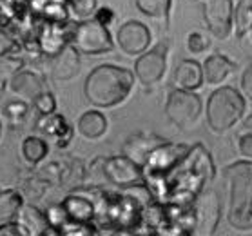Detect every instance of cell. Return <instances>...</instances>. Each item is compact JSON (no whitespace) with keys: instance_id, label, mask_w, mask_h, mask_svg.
<instances>
[{"instance_id":"6da1fadb","label":"cell","mask_w":252,"mask_h":236,"mask_svg":"<svg viewBox=\"0 0 252 236\" xmlns=\"http://www.w3.org/2000/svg\"><path fill=\"white\" fill-rule=\"evenodd\" d=\"M214 174L216 167L211 158V153L201 144L190 145L184 160L167 174L165 202L189 205L211 184Z\"/></svg>"},{"instance_id":"7a4b0ae2","label":"cell","mask_w":252,"mask_h":236,"mask_svg":"<svg viewBox=\"0 0 252 236\" xmlns=\"http://www.w3.org/2000/svg\"><path fill=\"white\" fill-rule=\"evenodd\" d=\"M134 86V73L127 67L102 64L86 76L84 97L96 109H109L126 102Z\"/></svg>"},{"instance_id":"3957f363","label":"cell","mask_w":252,"mask_h":236,"mask_svg":"<svg viewBox=\"0 0 252 236\" xmlns=\"http://www.w3.org/2000/svg\"><path fill=\"white\" fill-rule=\"evenodd\" d=\"M229 195L227 220L234 229H252V162L240 160L223 169Z\"/></svg>"},{"instance_id":"277c9868","label":"cell","mask_w":252,"mask_h":236,"mask_svg":"<svg viewBox=\"0 0 252 236\" xmlns=\"http://www.w3.org/2000/svg\"><path fill=\"white\" fill-rule=\"evenodd\" d=\"M245 113V98L238 89L221 86L212 93L207 100V124L212 133L223 135L241 120Z\"/></svg>"},{"instance_id":"5b68a950","label":"cell","mask_w":252,"mask_h":236,"mask_svg":"<svg viewBox=\"0 0 252 236\" xmlns=\"http://www.w3.org/2000/svg\"><path fill=\"white\" fill-rule=\"evenodd\" d=\"M71 44L82 55H87V57L105 55L115 49V42H113L109 29L96 22L94 18H87V20L73 24Z\"/></svg>"},{"instance_id":"8992f818","label":"cell","mask_w":252,"mask_h":236,"mask_svg":"<svg viewBox=\"0 0 252 236\" xmlns=\"http://www.w3.org/2000/svg\"><path fill=\"white\" fill-rule=\"evenodd\" d=\"M203 113L201 98L194 91L174 89L169 93L165 102V115L172 126L180 131H192Z\"/></svg>"},{"instance_id":"52a82bcc","label":"cell","mask_w":252,"mask_h":236,"mask_svg":"<svg viewBox=\"0 0 252 236\" xmlns=\"http://www.w3.org/2000/svg\"><path fill=\"white\" fill-rule=\"evenodd\" d=\"M189 147L190 145L187 144H172V142L165 140L163 144L151 151L147 160L143 162V176H167L180 162L184 160L185 155L189 153Z\"/></svg>"},{"instance_id":"ba28073f","label":"cell","mask_w":252,"mask_h":236,"mask_svg":"<svg viewBox=\"0 0 252 236\" xmlns=\"http://www.w3.org/2000/svg\"><path fill=\"white\" fill-rule=\"evenodd\" d=\"M167 44H158L153 49L143 51L138 55L134 62V78H136L143 87H153L160 84L167 71Z\"/></svg>"},{"instance_id":"9c48e42d","label":"cell","mask_w":252,"mask_h":236,"mask_svg":"<svg viewBox=\"0 0 252 236\" xmlns=\"http://www.w3.org/2000/svg\"><path fill=\"white\" fill-rule=\"evenodd\" d=\"M201 11H203V22L209 33L220 40H227L232 33L234 2L232 0H203Z\"/></svg>"},{"instance_id":"30bf717a","label":"cell","mask_w":252,"mask_h":236,"mask_svg":"<svg viewBox=\"0 0 252 236\" xmlns=\"http://www.w3.org/2000/svg\"><path fill=\"white\" fill-rule=\"evenodd\" d=\"M40 20V18H38ZM73 20H69L65 24H57V22H46L40 20L38 22V29H36V46L38 51L42 53V57L51 58L55 57L58 51H62L63 47L71 44V31H73Z\"/></svg>"},{"instance_id":"8fae6325","label":"cell","mask_w":252,"mask_h":236,"mask_svg":"<svg viewBox=\"0 0 252 236\" xmlns=\"http://www.w3.org/2000/svg\"><path fill=\"white\" fill-rule=\"evenodd\" d=\"M102 171L105 182L109 185L120 187V189L129 187L132 184H138V182H143L142 166H138L136 162H132L126 155L103 158Z\"/></svg>"},{"instance_id":"7c38bea8","label":"cell","mask_w":252,"mask_h":236,"mask_svg":"<svg viewBox=\"0 0 252 236\" xmlns=\"http://www.w3.org/2000/svg\"><path fill=\"white\" fill-rule=\"evenodd\" d=\"M196 218V229L201 235H212L220 224L221 216V203L218 193L212 189H203L192 202Z\"/></svg>"},{"instance_id":"4fadbf2b","label":"cell","mask_w":252,"mask_h":236,"mask_svg":"<svg viewBox=\"0 0 252 236\" xmlns=\"http://www.w3.org/2000/svg\"><path fill=\"white\" fill-rule=\"evenodd\" d=\"M116 44L129 57H138L151 46V31L140 20H127L116 31Z\"/></svg>"},{"instance_id":"5bb4252c","label":"cell","mask_w":252,"mask_h":236,"mask_svg":"<svg viewBox=\"0 0 252 236\" xmlns=\"http://www.w3.org/2000/svg\"><path fill=\"white\" fill-rule=\"evenodd\" d=\"M82 53L73 44H67L49 60V73L55 82H69L76 78L82 69Z\"/></svg>"},{"instance_id":"9a60e30c","label":"cell","mask_w":252,"mask_h":236,"mask_svg":"<svg viewBox=\"0 0 252 236\" xmlns=\"http://www.w3.org/2000/svg\"><path fill=\"white\" fill-rule=\"evenodd\" d=\"M36 131L40 133V136L49 140H55L57 147L65 149L71 140H73V127L69 126L65 116L60 113H47V115H40L36 120Z\"/></svg>"},{"instance_id":"2e32d148","label":"cell","mask_w":252,"mask_h":236,"mask_svg":"<svg viewBox=\"0 0 252 236\" xmlns=\"http://www.w3.org/2000/svg\"><path fill=\"white\" fill-rule=\"evenodd\" d=\"M7 89H11V93L15 97L24 98V100L31 102L36 95H40L42 91H46L47 86H46L44 75L36 73V71H31V69H24L22 67L20 71L15 73V76L11 78Z\"/></svg>"},{"instance_id":"e0dca14e","label":"cell","mask_w":252,"mask_h":236,"mask_svg":"<svg viewBox=\"0 0 252 236\" xmlns=\"http://www.w3.org/2000/svg\"><path fill=\"white\" fill-rule=\"evenodd\" d=\"M165 138H161L155 133L149 131H140L131 135L124 144V155L127 158H131L132 162H136L138 166H143V162L147 160V156L151 155V151L156 149L160 144H163Z\"/></svg>"},{"instance_id":"ac0fdd59","label":"cell","mask_w":252,"mask_h":236,"mask_svg":"<svg viewBox=\"0 0 252 236\" xmlns=\"http://www.w3.org/2000/svg\"><path fill=\"white\" fill-rule=\"evenodd\" d=\"M20 227L24 229L26 236H42V235H53L51 227L47 224L46 213L38 209L34 203H26L24 202L20 211H18L17 218Z\"/></svg>"},{"instance_id":"d6986e66","label":"cell","mask_w":252,"mask_h":236,"mask_svg":"<svg viewBox=\"0 0 252 236\" xmlns=\"http://www.w3.org/2000/svg\"><path fill=\"white\" fill-rule=\"evenodd\" d=\"M236 69V64L227 58L221 53H214L211 57L205 58V62L201 64L203 71V84L209 86H220L229 78Z\"/></svg>"},{"instance_id":"ffe728a7","label":"cell","mask_w":252,"mask_h":236,"mask_svg":"<svg viewBox=\"0 0 252 236\" xmlns=\"http://www.w3.org/2000/svg\"><path fill=\"white\" fill-rule=\"evenodd\" d=\"M62 205L67 213L69 220L76 222H93L96 216V207L93 200L87 195H84L80 189H73L62 200Z\"/></svg>"},{"instance_id":"44dd1931","label":"cell","mask_w":252,"mask_h":236,"mask_svg":"<svg viewBox=\"0 0 252 236\" xmlns=\"http://www.w3.org/2000/svg\"><path fill=\"white\" fill-rule=\"evenodd\" d=\"M174 87L176 89H185V91H196L203 86V71L201 64L190 58H185L176 66L174 76H172Z\"/></svg>"},{"instance_id":"7402d4cb","label":"cell","mask_w":252,"mask_h":236,"mask_svg":"<svg viewBox=\"0 0 252 236\" xmlns=\"http://www.w3.org/2000/svg\"><path fill=\"white\" fill-rule=\"evenodd\" d=\"M76 131L86 140L102 138L107 131V118L103 116V113H100V109H89L78 118Z\"/></svg>"},{"instance_id":"603a6c76","label":"cell","mask_w":252,"mask_h":236,"mask_svg":"<svg viewBox=\"0 0 252 236\" xmlns=\"http://www.w3.org/2000/svg\"><path fill=\"white\" fill-rule=\"evenodd\" d=\"M47 153H49V145H47L44 136L31 135V136H26L22 140V144H20V155H22L24 162L29 164V166L42 164L46 160Z\"/></svg>"},{"instance_id":"cb8c5ba5","label":"cell","mask_w":252,"mask_h":236,"mask_svg":"<svg viewBox=\"0 0 252 236\" xmlns=\"http://www.w3.org/2000/svg\"><path fill=\"white\" fill-rule=\"evenodd\" d=\"M252 29V0H240L232 13V33L243 38Z\"/></svg>"},{"instance_id":"d4e9b609","label":"cell","mask_w":252,"mask_h":236,"mask_svg":"<svg viewBox=\"0 0 252 236\" xmlns=\"http://www.w3.org/2000/svg\"><path fill=\"white\" fill-rule=\"evenodd\" d=\"M24 202L26 200L18 189H0V222L17 218Z\"/></svg>"},{"instance_id":"484cf974","label":"cell","mask_w":252,"mask_h":236,"mask_svg":"<svg viewBox=\"0 0 252 236\" xmlns=\"http://www.w3.org/2000/svg\"><path fill=\"white\" fill-rule=\"evenodd\" d=\"M171 4L172 0H134V6L138 11L143 13L145 17L160 20V22H169V15H171Z\"/></svg>"},{"instance_id":"4316f807","label":"cell","mask_w":252,"mask_h":236,"mask_svg":"<svg viewBox=\"0 0 252 236\" xmlns=\"http://www.w3.org/2000/svg\"><path fill=\"white\" fill-rule=\"evenodd\" d=\"M31 102L24 100V98H13L4 105V116L7 118L11 127H22L28 120L29 113H31Z\"/></svg>"},{"instance_id":"83f0119b","label":"cell","mask_w":252,"mask_h":236,"mask_svg":"<svg viewBox=\"0 0 252 236\" xmlns=\"http://www.w3.org/2000/svg\"><path fill=\"white\" fill-rule=\"evenodd\" d=\"M24 66H26V58L22 55L0 57V91H6L15 73L22 69Z\"/></svg>"},{"instance_id":"f1b7e54d","label":"cell","mask_w":252,"mask_h":236,"mask_svg":"<svg viewBox=\"0 0 252 236\" xmlns=\"http://www.w3.org/2000/svg\"><path fill=\"white\" fill-rule=\"evenodd\" d=\"M36 17L40 18V20H46V22H57V24H65L71 20L67 6H65L63 0H49V2H46Z\"/></svg>"},{"instance_id":"f546056e","label":"cell","mask_w":252,"mask_h":236,"mask_svg":"<svg viewBox=\"0 0 252 236\" xmlns=\"http://www.w3.org/2000/svg\"><path fill=\"white\" fill-rule=\"evenodd\" d=\"M67 6L69 17L73 22H82L87 18H93L98 7L96 0H63Z\"/></svg>"},{"instance_id":"4dcf8cb0","label":"cell","mask_w":252,"mask_h":236,"mask_svg":"<svg viewBox=\"0 0 252 236\" xmlns=\"http://www.w3.org/2000/svg\"><path fill=\"white\" fill-rule=\"evenodd\" d=\"M60 236H94L98 235V227L93 225V222H76L67 220L58 231Z\"/></svg>"},{"instance_id":"1f68e13d","label":"cell","mask_w":252,"mask_h":236,"mask_svg":"<svg viewBox=\"0 0 252 236\" xmlns=\"http://www.w3.org/2000/svg\"><path fill=\"white\" fill-rule=\"evenodd\" d=\"M44 213H46L47 224L51 227L53 235H58L60 227L69 220L67 213H65V209H63V205H62V202H60V203H51Z\"/></svg>"},{"instance_id":"d6a6232c","label":"cell","mask_w":252,"mask_h":236,"mask_svg":"<svg viewBox=\"0 0 252 236\" xmlns=\"http://www.w3.org/2000/svg\"><path fill=\"white\" fill-rule=\"evenodd\" d=\"M185 46H187V51L192 55H201L211 47V36L203 31H190L187 35Z\"/></svg>"},{"instance_id":"836d02e7","label":"cell","mask_w":252,"mask_h":236,"mask_svg":"<svg viewBox=\"0 0 252 236\" xmlns=\"http://www.w3.org/2000/svg\"><path fill=\"white\" fill-rule=\"evenodd\" d=\"M31 107H33L38 115H47V113H55L57 111V98L49 89L42 91L40 95L31 100Z\"/></svg>"},{"instance_id":"e575fe53","label":"cell","mask_w":252,"mask_h":236,"mask_svg":"<svg viewBox=\"0 0 252 236\" xmlns=\"http://www.w3.org/2000/svg\"><path fill=\"white\" fill-rule=\"evenodd\" d=\"M6 55H22V46L17 36L9 33V29L0 28V57Z\"/></svg>"},{"instance_id":"d590c367","label":"cell","mask_w":252,"mask_h":236,"mask_svg":"<svg viewBox=\"0 0 252 236\" xmlns=\"http://www.w3.org/2000/svg\"><path fill=\"white\" fill-rule=\"evenodd\" d=\"M47 185H49V182L46 178H42V176H31V178H28L26 185L20 187V193H22V196H28V198H40L46 193Z\"/></svg>"},{"instance_id":"8d00e7d4","label":"cell","mask_w":252,"mask_h":236,"mask_svg":"<svg viewBox=\"0 0 252 236\" xmlns=\"http://www.w3.org/2000/svg\"><path fill=\"white\" fill-rule=\"evenodd\" d=\"M20 7L13 6L6 0H0V28L2 29H9L13 26V22L17 20V17L20 15Z\"/></svg>"},{"instance_id":"74e56055","label":"cell","mask_w":252,"mask_h":236,"mask_svg":"<svg viewBox=\"0 0 252 236\" xmlns=\"http://www.w3.org/2000/svg\"><path fill=\"white\" fill-rule=\"evenodd\" d=\"M93 18H94L96 22L102 24V26H105V28H107V26H111V24L115 22L116 15H115V11H113L111 7L102 6V7H96V11H94Z\"/></svg>"},{"instance_id":"f35d334b","label":"cell","mask_w":252,"mask_h":236,"mask_svg":"<svg viewBox=\"0 0 252 236\" xmlns=\"http://www.w3.org/2000/svg\"><path fill=\"white\" fill-rule=\"evenodd\" d=\"M0 236H26L24 229L20 227L17 220H7L0 222Z\"/></svg>"},{"instance_id":"ab89813d","label":"cell","mask_w":252,"mask_h":236,"mask_svg":"<svg viewBox=\"0 0 252 236\" xmlns=\"http://www.w3.org/2000/svg\"><path fill=\"white\" fill-rule=\"evenodd\" d=\"M238 147H240L241 155L245 156L247 160L252 162V133L238 136Z\"/></svg>"},{"instance_id":"60d3db41","label":"cell","mask_w":252,"mask_h":236,"mask_svg":"<svg viewBox=\"0 0 252 236\" xmlns=\"http://www.w3.org/2000/svg\"><path fill=\"white\" fill-rule=\"evenodd\" d=\"M241 91H243L245 98H249L252 102V64L241 75Z\"/></svg>"},{"instance_id":"b9f144b4","label":"cell","mask_w":252,"mask_h":236,"mask_svg":"<svg viewBox=\"0 0 252 236\" xmlns=\"http://www.w3.org/2000/svg\"><path fill=\"white\" fill-rule=\"evenodd\" d=\"M249 133H252V115L243 122V127H241V131L238 136H241V135H249Z\"/></svg>"},{"instance_id":"7bdbcfd3","label":"cell","mask_w":252,"mask_h":236,"mask_svg":"<svg viewBox=\"0 0 252 236\" xmlns=\"http://www.w3.org/2000/svg\"><path fill=\"white\" fill-rule=\"evenodd\" d=\"M6 2H9V4H13V6L20 7V9H26L29 4V0H6Z\"/></svg>"},{"instance_id":"ee69618b","label":"cell","mask_w":252,"mask_h":236,"mask_svg":"<svg viewBox=\"0 0 252 236\" xmlns=\"http://www.w3.org/2000/svg\"><path fill=\"white\" fill-rule=\"evenodd\" d=\"M0 136H2V124H0Z\"/></svg>"},{"instance_id":"f6af8a7d","label":"cell","mask_w":252,"mask_h":236,"mask_svg":"<svg viewBox=\"0 0 252 236\" xmlns=\"http://www.w3.org/2000/svg\"><path fill=\"white\" fill-rule=\"evenodd\" d=\"M249 35H251V38H252V29H251V33H249Z\"/></svg>"}]
</instances>
